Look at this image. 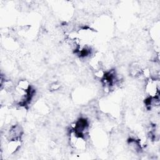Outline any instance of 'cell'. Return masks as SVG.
<instances>
[{
  "label": "cell",
  "instance_id": "6da1fadb",
  "mask_svg": "<svg viewBox=\"0 0 160 160\" xmlns=\"http://www.w3.org/2000/svg\"><path fill=\"white\" fill-rule=\"evenodd\" d=\"M69 142L72 149L79 152L86 150L88 145L86 139L84 136L78 134L71 129L69 132Z\"/></svg>",
  "mask_w": 160,
  "mask_h": 160
},
{
  "label": "cell",
  "instance_id": "7a4b0ae2",
  "mask_svg": "<svg viewBox=\"0 0 160 160\" xmlns=\"http://www.w3.org/2000/svg\"><path fill=\"white\" fill-rule=\"evenodd\" d=\"M144 90L148 97H159V80L153 77L146 79Z\"/></svg>",
  "mask_w": 160,
  "mask_h": 160
},
{
  "label": "cell",
  "instance_id": "3957f363",
  "mask_svg": "<svg viewBox=\"0 0 160 160\" xmlns=\"http://www.w3.org/2000/svg\"><path fill=\"white\" fill-rule=\"evenodd\" d=\"M23 134V129L22 126L19 124H14L10 127L8 131L7 139L8 140L12 139H21V137Z\"/></svg>",
  "mask_w": 160,
  "mask_h": 160
},
{
  "label": "cell",
  "instance_id": "277c9868",
  "mask_svg": "<svg viewBox=\"0 0 160 160\" xmlns=\"http://www.w3.org/2000/svg\"><path fill=\"white\" fill-rule=\"evenodd\" d=\"M22 144L21 139H12L8 140L7 143L6 144V149L7 152L9 154H15L21 148Z\"/></svg>",
  "mask_w": 160,
  "mask_h": 160
},
{
  "label": "cell",
  "instance_id": "5b68a950",
  "mask_svg": "<svg viewBox=\"0 0 160 160\" xmlns=\"http://www.w3.org/2000/svg\"><path fill=\"white\" fill-rule=\"evenodd\" d=\"M60 88H61L60 84H59L57 82H54L52 83L50 86V89H51V91H57V90L59 89Z\"/></svg>",
  "mask_w": 160,
  "mask_h": 160
}]
</instances>
